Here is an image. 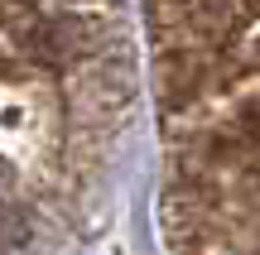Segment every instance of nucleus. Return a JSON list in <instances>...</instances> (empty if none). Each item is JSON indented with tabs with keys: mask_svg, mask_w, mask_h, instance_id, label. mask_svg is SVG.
<instances>
[{
	"mask_svg": "<svg viewBox=\"0 0 260 255\" xmlns=\"http://www.w3.org/2000/svg\"><path fill=\"white\" fill-rule=\"evenodd\" d=\"M106 0H0V63L29 77H63L96 48Z\"/></svg>",
	"mask_w": 260,
	"mask_h": 255,
	"instance_id": "1",
	"label": "nucleus"
}]
</instances>
